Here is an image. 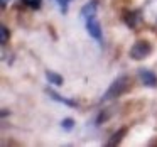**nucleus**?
Returning <instances> with one entry per match:
<instances>
[{
	"mask_svg": "<svg viewBox=\"0 0 157 147\" xmlns=\"http://www.w3.org/2000/svg\"><path fill=\"white\" fill-rule=\"evenodd\" d=\"M128 86H130V78L127 75H122L118 78H115L112 81V85L108 86V90L103 93L101 102H110V100H115L118 96H122L128 90Z\"/></svg>",
	"mask_w": 157,
	"mask_h": 147,
	"instance_id": "obj_1",
	"label": "nucleus"
},
{
	"mask_svg": "<svg viewBox=\"0 0 157 147\" xmlns=\"http://www.w3.org/2000/svg\"><path fill=\"white\" fill-rule=\"evenodd\" d=\"M130 58L133 59V61H142V59L149 58L150 54H152V44H150L149 41H144V39H140V41H137L135 44L130 48Z\"/></svg>",
	"mask_w": 157,
	"mask_h": 147,
	"instance_id": "obj_2",
	"label": "nucleus"
},
{
	"mask_svg": "<svg viewBox=\"0 0 157 147\" xmlns=\"http://www.w3.org/2000/svg\"><path fill=\"white\" fill-rule=\"evenodd\" d=\"M98 7H100L98 0H90V2H86V4L81 7V10H79L81 19L85 22L90 21V19H95L96 17V12H98Z\"/></svg>",
	"mask_w": 157,
	"mask_h": 147,
	"instance_id": "obj_3",
	"label": "nucleus"
},
{
	"mask_svg": "<svg viewBox=\"0 0 157 147\" xmlns=\"http://www.w3.org/2000/svg\"><path fill=\"white\" fill-rule=\"evenodd\" d=\"M139 78H140V81H142L144 86H149V88H155L157 86L155 73L150 71V69H147V68H140L139 69Z\"/></svg>",
	"mask_w": 157,
	"mask_h": 147,
	"instance_id": "obj_4",
	"label": "nucleus"
},
{
	"mask_svg": "<svg viewBox=\"0 0 157 147\" xmlns=\"http://www.w3.org/2000/svg\"><path fill=\"white\" fill-rule=\"evenodd\" d=\"M86 24V31H88V34L91 36L93 39H96L98 42H101V25H100L98 19H90V21L85 22Z\"/></svg>",
	"mask_w": 157,
	"mask_h": 147,
	"instance_id": "obj_5",
	"label": "nucleus"
},
{
	"mask_svg": "<svg viewBox=\"0 0 157 147\" xmlns=\"http://www.w3.org/2000/svg\"><path fill=\"white\" fill-rule=\"evenodd\" d=\"M140 10H132V12H125V15H123V21H125V24L128 25V27L132 29H137L140 24Z\"/></svg>",
	"mask_w": 157,
	"mask_h": 147,
	"instance_id": "obj_6",
	"label": "nucleus"
},
{
	"mask_svg": "<svg viewBox=\"0 0 157 147\" xmlns=\"http://www.w3.org/2000/svg\"><path fill=\"white\" fill-rule=\"evenodd\" d=\"M125 135H127V127H122V129H118V130H117V132L108 139L106 145H110V147H112V145H117V144L122 142V139H123Z\"/></svg>",
	"mask_w": 157,
	"mask_h": 147,
	"instance_id": "obj_7",
	"label": "nucleus"
},
{
	"mask_svg": "<svg viewBox=\"0 0 157 147\" xmlns=\"http://www.w3.org/2000/svg\"><path fill=\"white\" fill-rule=\"evenodd\" d=\"M46 93H48V95L51 96L52 100H56V102H59V103H64V105H68V106H76V102H73V100L64 98V96H61L59 93H56L54 90H51V88H48V90H46Z\"/></svg>",
	"mask_w": 157,
	"mask_h": 147,
	"instance_id": "obj_8",
	"label": "nucleus"
},
{
	"mask_svg": "<svg viewBox=\"0 0 157 147\" xmlns=\"http://www.w3.org/2000/svg\"><path fill=\"white\" fill-rule=\"evenodd\" d=\"M46 78H48V81L54 86H63V83H64V79H63L61 75H58V73H54V71H49V69L46 71Z\"/></svg>",
	"mask_w": 157,
	"mask_h": 147,
	"instance_id": "obj_9",
	"label": "nucleus"
},
{
	"mask_svg": "<svg viewBox=\"0 0 157 147\" xmlns=\"http://www.w3.org/2000/svg\"><path fill=\"white\" fill-rule=\"evenodd\" d=\"M0 42H2V46H5L9 42V37H10V32H9V29H7V25H4L2 24V27H0Z\"/></svg>",
	"mask_w": 157,
	"mask_h": 147,
	"instance_id": "obj_10",
	"label": "nucleus"
},
{
	"mask_svg": "<svg viewBox=\"0 0 157 147\" xmlns=\"http://www.w3.org/2000/svg\"><path fill=\"white\" fill-rule=\"evenodd\" d=\"M22 2H24V5H27V7L34 9V10L41 9V5H42V0H22Z\"/></svg>",
	"mask_w": 157,
	"mask_h": 147,
	"instance_id": "obj_11",
	"label": "nucleus"
},
{
	"mask_svg": "<svg viewBox=\"0 0 157 147\" xmlns=\"http://www.w3.org/2000/svg\"><path fill=\"white\" fill-rule=\"evenodd\" d=\"M61 127H63L64 130H68V132H69V130H73V127H75V120L69 118V117H68V118H63Z\"/></svg>",
	"mask_w": 157,
	"mask_h": 147,
	"instance_id": "obj_12",
	"label": "nucleus"
},
{
	"mask_svg": "<svg viewBox=\"0 0 157 147\" xmlns=\"http://www.w3.org/2000/svg\"><path fill=\"white\" fill-rule=\"evenodd\" d=\"M56 2H58V5H59V9H61L63 14H66V12H68V5H69L71 0H56Z\"/></svg>",
	"mask_w": 157,
	"mask_h": 147,
	"instance_id": "obj_13",
	"label": "nucleus"
},
{
	"mask_svg": "<svg viewBox=\"0 0 157 147\" xmlns=\"http://www.w3.org/2000/svg\"><path fill=\"white\" fill-rule=\"evenodd\" d=\"M10 2V0H0V5H2V9H5L7 7V4Z\"/></svg>",
	"mask_w": 157,
	"mask_h": 147,
	"instance_id": "obj_14",
	"label": "nucleus"
}]
</instances>
